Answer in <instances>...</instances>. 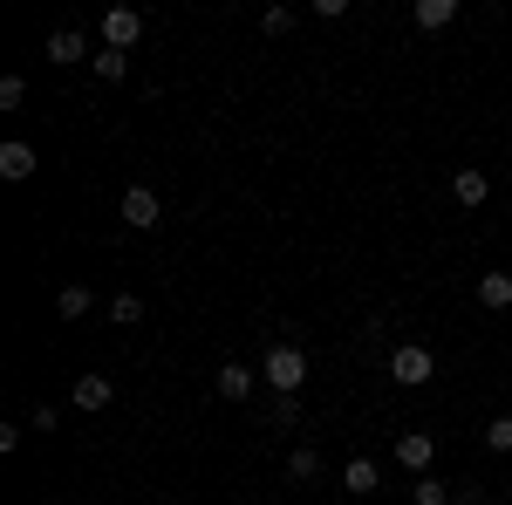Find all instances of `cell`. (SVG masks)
<instances>
[{"label": "cell", "instance_id": "1", "mask_svg": "<svg viewBox=\"0 0 512 505\" xmlns=\"http://www.w3.org/2000/svg\"><path fill=\"white\" fill-rule=\"evenodd\" d=\"M260 383L274 389V396H301L308 383V349H294V342H280L267 362H260Z\"/></svg>", "mask_w": 512, "mask_h": 505}, {"label": "cell", "instance_id": "2", "mask_svg": "<svg viewBox=\"0 0 512 505\" xmlns=\"http://www.w3.org/2000/svg\"><path fill=\"white\" fill-rule=\"evenodd\" d=\"M390 376H396V383H403V389L431 383V376H437V355L424 349V342H403V349L390 355Z\"/></svg>", "mask_w": 512, "mask_h": 505}, {"label": "cell", "instance_id": "3", "mask_svg": "<svg viewBox=\"0 0 512 505\" xmlns=\"http://www.w3.org/2000/svg\"><path fill=\"white\" fill-rule=\"evenodd\" d=\"M123 226H130V233H158L164 226V205H158L151 185H130V192H123Z\"/></svg>", "mask_w": 512, "mask_h": 505}, {"label": "cell", "instance_id": "4", "mask_svg": "<svg viewBox=\"0 0 512 505\" xmlns=\"http://www.w3.org/2000/svg\"><path fill=\"white\" fill-rule=\"evenodd\" d=\"M137 35H144V14H137V7H110V14H103V41H110V48H137Z\"/></svg>", "mask_w": 512, "mask_h": 505}, {"label": "cell", "instance_id": "5", "mask_svg": "<svg viewBox=\"0 0 512 505\" xmlns=\"http://www.w3.org/2000/svg\"><path fill=\"white\" fill-rule=\"evenodd\" d=\"M431 458H437V437H431V430L396 437V465H403V471H417V478H424V471H431Z\"/></svg>", "mask_w": 512, "mask_h": 505}, {"label": "cell", "instance_id": "6", "mask_svg": "<svg viewBox=\"0 0 512 505\" xmlns=\"http://www.w3.org/2000/svg\"><path fill=\"white\" fill-rule=\"evenodd\" d=\"M110 396H117V383H110V376H96V369L76 376V389H69V403H76V410H110Z\"/></svg>", "mask_w": 512, "mask_h": 505}, {"label": "cell", "instance_id": "7", "mask_svg": "<svg viewBox=\"0 0 512 505\" xmlns=\"http://www.w3.org/2000/svg\"><path fill=\"white\" fill-rule=\"evenodd\" d=\"M0 178H7V185H21V178H35V144H21V137H7V144H0Z\"/></svg>", "mask_w": 512, "mask_h": 505}, {"label": "cell", "instance_id": "8", "mask_svg": "<svg viewBox=\"0 0 512 505\" xmlns=\"http://www.w3.org/2000/svg\"><path fill=\"white\" fill-rule=\"evenodd\" d=\"M212 389H219V396H226V403H246V396H253V389H260V376H253V369H246V362H226V369H219V376H212Z\"/></svg>", "mask_w": 512, "mask_h": 505}, {"label": "cell", "instance_id": "9", "mask_svg": "<svg viewBox=\"0 0 512 505\" xmlns=\"http://www.w3.org/2000/svg\"><path fill=\"white\" fill-rule=\"evenodd\" d=\"M410 21H417L424 35H437V28H451V21H458V0H417V7H410Z\"/></svg>", "mask_w": 512, "mask_h": 505}, {"label": "cell", "instance_id": "10", "mask_svg": "<svg viewBox=\"0 0 512 505\" xmlns=\"http://www.w3.org/2000/svg\"><path fill=\"white\" fill-rule=\"evenodd\" d=\"M478 308H492V314L512 308V273H478Z\"/></svg>", "mask_w": 512, "mask_h": 505}, {"label": "cell", "instance_id": "11", "mask_svg": "<svg viewBox=\"0 0 512 505\" xmlns=\"http://www.w3.org/2000/svg\"><path fill=\"white\" fill-rule=\"evenodd\" d=\"M82 55H89L82 28H55V35H48V62H62V69H69V62H82Z\"/></svg>", "mask_w": 512, "mask_h": 505}, {"label": "cell", "instance_id": "12", "mask_svg": "<svg viewBox=\"0 0 512 505\" xmlns=\"http://www.w3.org/2000/svg\"><path fill=\"white\" fill-rule=\"evenodd\" d=\"M342 485H349V492H362V499H369V492H376V485H383V471H376V458H349V465H342Z\"/></svg>", "mask_w": 512, "mask_h": 505}, {"label": "cell", "instance_id": "13", "mask_svg": "<svg viewBox=\"0 0 512 505\" xmlns=\"http://www.w3.org/2000/svg\"><path fill=\"white\" fill-rule=\"evenodd\" d=\"M451 192H458V205H485V198H492V178H485V171H458Z\"/></svg>", "mask_w": 512, "mask_h": 505}, {"label": "cell", "instance_id": "14", "mask_svg": "<svg viewBox=\"0 0 512 505\" xmlns=\"http://www.w3.org/2000/svg\"><path fill=\"white\" fill-rule=\"evenodd\" d=\"M55 308H62V321H82V314L96 308V294H89V287H62V294H55Z\"/></svg>", "mask_w": 512, "mask_h": 505}, {"label": "cell", "instance_id": "15", "mask_svg": "<svg viewBox=\"0 0 512 505\" xmlns=\"http://www.w3.org/2000/svg\"><path fill=\"white\" fill-rule=\"evenodd\" d=\"M315 471H321L315 444H294V451H287V478H315Z\"/></svg>", "mask_w": 512, "mask_h": 505}, {"label": "cell", "instance_id": "16", "mask_svg": "<svg viewBox=\"0 0 512 505\" xmlns=\"http://www.w3.org/2000/svg\"><path fill=\"white\" fill-rule=\"evenodd\" d=\"M410 499H417V505H451V485H437L431 471H424V478L410 485Z\"/></svg>", "mask_w": 512, "mask_h": 505}, {"label": "cell", "instance_id": "17", "mask_svg": "<svg viewBox=\"0 0 512 505\" xmlns=\"http://www.w3.org/2000/svg\"><path fill=\"white\" fill-rule=\"evenodd\" d=\"M485 451L512 458V417H492V424H485Z\"/></svg>", "mask_w": 512, "mask_h": 505}, {"label": "cell", "instance_id": "18", "mask_svg": "<svg viewBox=\"0 0 512 505\" xmlns=\"http://www.w3.org/2000/svg\"><path fill=\"white\" fill-rule=\"evenodd\" d=\"M123 69H130V55H117V48L96 55V76H103V82H123Z\"/></svg>", "mask_w": 512, "mask_h": 505}, {"label": "cell", "instance_id": "19", "mask_svg": "<svg viewBox=\"0 0 512 505\" xmlns=\"http://www.w3.org/2000/svg\"><path fill=\"white\" fill-rule=\"evenodd\" d=\"M110 321H123V328L144 321V301H137V294H117V301H110Z\"/></svg>", "mask_w": 512, "mask_h": 505}, {"label": "cell", "instance_id": "20", "mask_svg": "<svg viewBox=\"0 0 512 505\" xmlns=\"http://www.w3.org/2000/svg\"><path fill=\"white\" fill-rule=\"evenodd\" d=\"M21 96H28V82H21V76H0V110H21Z\"/></svg>", "mask_w": 512, "mask_h": 505}, {"label": "cell", "instance_id": "21", "mask_svg": "<svg viewBox=\"0 0 512 505\" xmlns=\"http://www.w3.org/2000/svg\"><path fill=\"white\" fill-rule=\"evenodd\" d=\"M274 424H280V430L301 424V403H294V396H280V403H274Z\"/></svg>", "mask_w": 512, "mask_h": 505}, {"label": "cell", "instance_id": "22", "mask_svg": "<svg viewBox=\"0 0 512 505\" xmlns=\"http://www.w3.org/2000/svg\"><path fill=\"white\" fill-rule=\"evenodd\" d=\"M28 424H35V430H41V437H48V430L62 424V410H55V403H35V417H28Z\"/></svg>", "mask_w": 512, "mask_h": 505}, {"label": "cell", "instance_id": "23", "mask_svg": "<svg viewBox=\"0 0 512 505\" xmlns=\"http://www.w3.org/2000/svg\"><path fill=\"white\" fill-rule=\"evenodd\" d=\"M260 28H267V35H287V28H294V14H287V7H267V21H260Z\"/></svg>", "mask_w": 512, "mask_h": 505}, {"label": "cell", "instance_id": "24", "mask_svg": "<svg viewBox=\"0 0 512 505\" xmlns=\"http://www.w3.org/2000/svg\"><path fill=\"white\" fill-rule=\"evenodd\" d=\"M451 505H478V485H451Z\"/></svg>", "mask_w": 512, "mask_h": 505}]
</instances>
